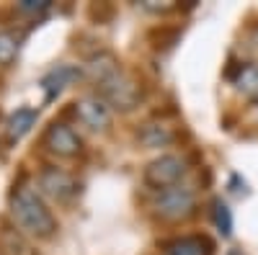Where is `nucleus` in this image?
Returning <instances> with one entry per match:
<instances>
[{
	"mask_svg": "<svg viewBox=\"0 0 258 255\" xmlns=\"http://www.w3.org/2000/svg\"><path fill=\"white\" fill-rule=\"evenodd\" d=\"M227 255H243V250H238V247H232V250H227Z\"/></svg>",
	"mask_w": 258,
	"mask_h": 255,
	"instance_id": "19",
	"label": "nucleus"
},
{
	"mask_svg": "<svg viewBox=\"0 0 258 255\" xmlns=\"http://www.w3.org/2000/svg\"><path fill=\"white\" fill-rule=\"evenodd\" d=\"M232 85L245 98L258 101V65H250V62L238 65V70H235V75H232Z\"/></svg>",
	"mask_w": 258,
	"mask_h": 255,
	"instance_id": "13",
	"label": "nucleus"
},
{
	"mask_svg": "<svg viewBox=\"0 0 258 255\" xmlns=\"http://www.w3.org/2000/svg\"><path fill=\"white\" fill-rule=\"evenodd\" d=\"M121 62L114 52H98L93 54L88 62H85V77H88L96 88L98 85H103L106 80H111L116 72H121Z\"/></svg>",
	"mask_w": 258,
	"mask_h": 255,
	"instance_id": "8",
	"label": "nucleus"
},
{
	"mask_svg": "<svg viewBox=\"0 0 258 255\" xmlns=\"http://www.w3.org/2000/svg\"><path fill=\"white\" fill-rule=\"evenodd\" d=\"M137 139L145 144V147H168L170 142L176 139V134H173V129H170L168 124H163V121H145L142 126H140V132H137Z\"/></svg>",
	"mask_w": 258,
	"mask_h": 255,
	"instance_id": "12",
	"label": "nucleus"
},
{
	"mask_svg": "<svg viewBox=\"0 0 258 255\" xmlns=\"http://www.w3.org/2000/svg\"><path fill=\"white\" fill-rule=\"evenodd\" d=\"M41 144H44L54 157H64V160L78 157V155L83 152V139H80V134L73 129L70 124H64V121H52V124L47 126L44 137H41Z\"/></svg>",
	"mask_w": 258,
	"mask_h": 255,
	"instance_id": "6",
	"label": "nucleus"
},
{
	"mask_svg": "<svg viewBox=\"0 0 258 255\" xmlns=\"http://www.w3.org/2000/svg\"><path fill=\"white\" fill-rule=\"evenodd\" d=\"M155 214L163 219V222H186L197 214V194H194V188L188 186H173V188H165V191H158L155 196Z\"/></svg>",
	"mask_w": 258,
	"mask_h": 255,
	"instance_id": "2",
	"label": "nucleus"
},
{
	"mask_svg": "<svg viewBox=\"0 0 258 255\" xmlns=\"http://www.w3.org/2000/svg\"><path fill=\"white\" fill-rule=\"evenodd\" d=\"M186 176V160L181 155H160L155 160H150L145 167V183L155 191H165L181 183V178Z\"/></svg>",
	"mask_w": 258,
	"mask_h": 255,
	"instance_id": "4",
	"label": "nucleus"
},
{
	"mask_svg": "<svg viewBox=\"0 0 258 255\" xmlns=\"http://www.w3.org/2000/svg\"><path fill=\"white\" fill-rule=\"evenodd\" d=\"M39 194H44L57 204H70L80 194V181L68 170L47 165L39 173Z\"/></svg>",
	"mask_w": 258,
	"mask_h": 255,
	"instance_id": "5",
	"label": "nucleus"
},
{
	"mask_svg": "<svg viewBox=\"0 0 258 255\" xmlns=\"http://www.w3.org/2000/svg\"><path fill=\"white\" fill-rule=\"evenodd\" d=\"M73 114L78 116V121L83 126H88L93 132H103V129H109V124H111V106L101 96H85V98L75 101Z\"/></svg>",
	"mask_w": 258,
	"mask_h": 255,
	"instance_id": "7",
	"label": "nucleus"
},
{
	"mask_svg": "<svg viewBox=\"0 0 258 255\" xmlns=\"http://www.w3.org/2000/svg\"><path fill=\"white\" fill-rule=\"evenodd\" d=\"M255 44H258V29H255Z\"/></svg>",
	"mask_w": 258,
	"mask_h": 255,
	"instance_id": "20",
	"label": "nucleus"
},
{
	"mask_svg": "<svg viewBox=\"0 0 258 255\" xmlns=\"http://www.w3.org/2000/svg\"><path fill=\"white\" fill-rule=\"evenodd\" d=\"M49 0H21L18 3V11L21 13H29V16H41L44 11H49Z\"/></svg>",
	"mask_w": 258,
	"mask_h": 255,
	"instance_id": "17",
	"label": "nucleus"
},
{
	"mask_svg": "<svg viewBox=\"0 0 258 255\" xmlns=\"http://www.w3.org/2000/svg\"><path fill=\"white\" fill-rule=\"evenodd\" d=\"M83 72L78 70V67H73V65H57L54 70H49L44 77H41V88H44V93H47V101H52V98H57L68 85L73 82V80H78Z\"/></svg>",
	"mask_w": 258,
	"mask_h": 255,
	"instance_id": "10",
	"label": "nucleus"
},
{
	"mask_svg": "<svg viewBox=\"0 0 258 255\" xmlns=\"http://www.w3.org/2000/svg\"><path fill=\"white\" fill-rule=\"evenodd\" d=\"M11 217H13L16 227L34 240H49L57 232V219L52 214V209L47 206V201L41 199V194L31 183L13 186Z\"/></svg>",
	"mask_w": 258,
	"mask_h": 255,
	"instance_id": "1",
	"label": "nucleus"
},
{
	"mask_svg": "<svg viewBox=\"0 0 258 255\" xmlns=\"http://www.w3.org/2000/svg\"><path fill=\"white\" fill-rule=\"evenodd\" d=\"M18 54V39L8 31H0V65L8 67Z\"/></svg>",
	"mask_w": 258,
	"mask_h": 255,
	"instance_id": "16",
	"label": "nucleus"
},
{
	"mask_svg": "<svg viewBox=\"0 0 258 255\" xmlns=\"http://www.w3.org/2000/svg\"><path fill=\"white\" fill-rule=\"evenodd\" d=\"M142 8L153 11V13H168V11L176 8V3L173 0H142Z\"/></svg>",
	"mask_w": 258,
	"mask_h": 255,
	"instance_id": "18",
	"label": "nucleus"
},
{
	"mask_svg": "<svg viewBox=\"0 0 258 255\" xmlns=\"http://www.w3.org/2000/svg\"><path fill=\"white\" fill-rule=\"evenodd\" d=\"M98 96L116 111H132L145 98V88H142V82L132 72L121 70L111 80H106L103 85H98Z\"/></svg>",
	"mask_w": 258,
	"mask_h": 255,
	"instance_id": "3",
	"label": "nucleus"
},
{
	"mask_svg": "<svg viewBox=\"0 0 258 255\" xmlns=\"http://www.w3.org/2000/svg\"><path fill=\"white\" fill-rule=\"evenodd\" d=\"M0 255H29L24 232L16 227H8V224L0 229Z\"/></svg>",
	"mask_w": 258,
	"mask_h": 255,
	"instance_id": "14",
	"label": "nucleus"
},
{
	"mask_svg": "<svg viewBox=\"0 0 258 255\" xmlns=\"http://www.w3.org/2000/svg\"><path fill=\"white\" fill-rule=\"evenodd\" d=\"M212 222H214V227H217V232L222 237L232 235V211H230V206L222 199L212 201Z\"/></svg>",
	"mask_w": 258,
	"mask_h": 255,
	"instance_id": "15",
	"label": "nucleus"
},
{
	"mask_svg": "<svg viewBox=\"0 0 258 255\" xmlns=\"http://www.w3.org/2000/svg\"><path fill=\"white\" fill-rule=\"evenodd\" d=\"M39 119V111L36 109H29V106H24V109H16L8 121H6V137L8 142H18V139H24L31 129H34V124Z\"/></svg>",
	"mask_w": 258,
	"mask_h": 255,
	"instance_id": "11",
	"label": "nucleus"
},
{
	"mask_svg": "<svg viewBox=\"0 0 258 255\" xmlns=\"http://www.w3.org/2000/svg\"><path fill=\"white\" fill-rule=\"evenodd\" d=\"M165 255H214V245L207 235H183L165 242Z\"/></svg>",
	"mask_w": 258,
	"mask_h": 255,
	"instance_id": "9",
	"label": "nucleus"
}]
</instances>
